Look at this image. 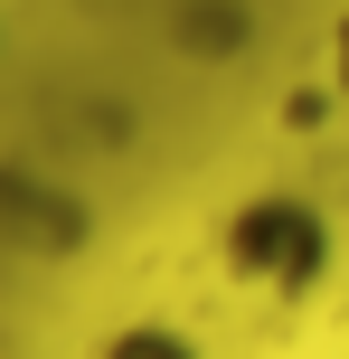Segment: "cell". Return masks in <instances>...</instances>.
<instances>
[{
    "instance_id": "obj_1",
    "label": "cell",
    "mask_w": 349,
    "mask_h": 359,
    "mask_svg": "<svg viewBox=\"0 0 349 359\" xmlns=\"http://www.w3.org/2000/svg\"><path fill=\"white\" fill-rule=\"evenodd\" d=\"M321 76H331V86L349 95V10L331 19V48H321Z\"/></svg>"
}]
</instances>
